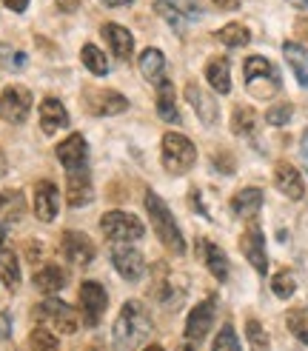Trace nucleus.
<instances>
[{
	"mask_svg": "<svg viewBox=\"0 0 308 351\" xmlns=\"http://www.w3.org/2000/svg\"><path fill=\"white\" fill-rule=\"evenodd\" d=\"M154 335L151 314L140 300H129L120 308L112 326V346L114 351H143Z\"/></svg>",
	"mask_w": 308,
	"mask_h": 351,
	"instance_id": "nucleus-1",
	"label": "nucleus"
},
{
	"mask_svg": "<svg viewBox=\"0 0 308 351\" xmlns=\"http://www.w3.org/2000/svg\"><path fill=\"white\" fill-rule=\"evenodd\" d=\"M66 286V274L60 266H43L38 274H34V289L43 294H57Z\"/></svg>",
	"mask_w": 308,
	"mask_h": 351,
	"instance_id": "nucleus-28",
	"label": "nucleus"
},
{
	"mask_svg": "<svg viewBox=\"0 0 308 351\" xmlns=\"http://www.w3.org/2000/svg\"><path fill=\"white\" fill-rule=\"evenodd\" d=\"M109 306V294L94 280H86L80 286V320L86 323V328H94L103 317V311Z\"/></svg>",
	"mask_w": 308,
	"mask_h": 351,
	"instance_id": "nucleus-7",
	"label": "nucleus"
},
{
	"mask_svg": "<svg viewBox=\"0 0 308 351\" xmlns=\"http://www.w3.org/2000/svg\"><path fill=\"white\" fill-rule=\"evenodd\" d=\"M34 317L51 326L57 335H75L80 328V314L68 303H63L60 297H46V300L34 308Z\"/></svg>",
	"mask_w": 308,
	"mask_h": 351,
	"instance_id": "nucleus-5",
	"label": "nucleus"
},
{
	"mask_svg": "<svg viewBox=\"0 0 308 351\" xmlns=\"http://www.w3.org/2000/svg\"><path fill=\"white\" fill-rule=\"evenodd\" d=\"M288 331L294 335L300 343H305L308 346V317L303 311H291L288 314Z\"/></svg>",
	"mask_w": 308,
	"mask_h": 351,
	"instance_id": "nucleus-38",
	"label": "nucleus"
},
{
	"mask_svg": "<svg viewBox=\"0 0 308 351\" xmlns=\"http://www.w3.org/2000/svg\"><path fill=\"white\" fill-rule=\"evenodd\" d=\"M160 157H163V169L168 174H185V171H192L194 163H197V149L185 134L166 132L163 146H160Z\"/></svg>",
	"mask_w": 308,
	"mask_h": 351,
	"instance_id": "nucleus-4",
	"label": "nucleus"
},
{
	"mask_svg": "<svg viewBox=\"0 0 308 351\" xmlns=\"http://www.w3.org/2000/svg\"><path fill=\"white\" fill-rule=\"evenodd\" d=\"M80 60H83V66L89 69L92 75H97V77H103L109 72V60H106V55L94 46V43H86L83 49H80Z\"/></svg>",
	"mask_w": 308,
	"mask_h": 351,
	"instance_id": "nucleus-32",
	"label": "nucleus"
},
{
	"mask_svg": "<svg viewBox=\"0 0 308 351\" xmlns=\"http://www.w3.org/2000/svg\"><path fill=\"white\" fill-rule=\"evenodd\" d=\"M60 212V191L51 180H40L34 186V215L43 223H51Z\"/></svg>",
	"mask_w": 308,
	"mask_h": 351,
	"instance_id": "nucleus-15",
	"label": "nucleus"
},
{
	"mask_svg": "<svg viewBox=\"0 0 308 351\" xmlns=\"http://www.w3.org/2000/svg\"><path fill=\"white\" fill-rule=\"evenodd\" d=\"M57 160L66 169V174L89 171V146H86L83 134H68L57 146Z\"/></svg>",
	"mask_w": 308,
	"mask_h": 351,
	"instance_id": "nucleus-9",
	"label": "nucleus"
},
{
	"mask_svg": "<svg viewBox=\"0 0 308 351\" xmlns=\"http://www.w3.org/2000/svg\"><path fill=\"white\" fill-rule=\"evenodd\" d=\"M100 34H103V40L109 43V49H112V55L117 58V60H131V55H134V38H131V32L129 29H123V26H117V23H106L100 29Z\"/></svg>",
	"mask_w": 308,
	"mask_h": 351,
	"instance_id": "nucleus-17",
	"label": "nucleus"
},
{
	"mask_svg": "<svg viewBox=\"0 0 308 351\" xmlns=\"http://www.w3.org/2000/svg\"><path fill=\"white\" fill-rule=\"evenodd\" d=\"M240 249H243L246 260L254 266L257 274H268V254H266V237L257 226H248L240 237Z\"/></svg>",
	"mask_w": 308,
	"mask_h": 351,
	"instance_id": "nucleus-14",
	"label": "nucleus"
},
{
	"mask_svg": "<svg viewBox=\"0 0 308 351\" xmlns=\"http://www.w3.org/2000/svg\"><path fill=\"white\" fill-rule=\"evenodd\" d=\"M26 212V200L21 191H0V220L17 223Z\"/></svg>",
	"mask_w": 308,
	"mask_h": 351,
	"instance_id": "nucleus-29",
	"label": "nucleus"
},
{
	"mask_svg": "<svg viewBox=\"0 0 308 351\" xmlns=\"http://www.w3.org/2000/svg\"><path fill=\"white\" fill-rule=\"evenodd\" d=\"M157 114L166 123H180V112H177V95H175V86L168 80H163L157 86Z\"/></svg>",
	"mask_w": 308,
	"mask_h": 351,
	"instance_id": "nucleus-26",
	"label": "nucleus"
},
{
	"mask_svg": "<svg viewBox=\"0 0 308 351\" xmlns=\"http://www.w3.org/2000/svg\"><path fill=\"white\" fill-rule=\"evenodd\" d=\"M12 337V317L9 311H0V340H9Z\"/></svg>",
	"mask_w": 308,
	"mask_h": 351,
	"instance_id": "nucleus-40",
	"label": "nucleus"
},
{
	"mask_svg": "<svg viewBox=\"0 0 308 351\" xmlns=\"http://www.w3.org/2000/svg\"><path fill=\"white\" fill-rule=\"evenodd\" d=\"M140 72L154 86H160L166 80V58H163L160 49H146L143 51L140 55Z\"/></svg>",
	"mask_w": 308,
	"mask_h": 351,
	"instance_id": "nucleus-25",
	"label": "nucleus"
},
{
	"mask_svg": "<svg viewBox=\"0 0 308 351\" xmlns=\"http://www.w3.org/2000/svg\"><path fill=\"white\" fill-rule=\"evenodd\" d=\"M94 200V189H92V178L89 171H75L68 174L66 180V203L72 208H83Z\"/></svg>",
	"mask_w": 308,
	"mask_h": 351,
	"instance_id": "nucleus-18",
	"label": "nucleus"
},
{
	"mask_svg": "<svg viewBox=\"0 0 308 351\" xmlns=\"http://www.w3.org/2000/svg\"><path fill=\"white\" fill-rule=\"evenodd\" d=\"M100 229L112 243H134L146 234L143 220L129 212H106L100 217Z\"/></svg>",
	"mask_w": 308,
	"mask_h": 351,
	"instance_id": "nucleus-6",
	"label": "nucleus"
},
{
	"mask_svg": "<svg viewBox=\"0 0 308 351\" xmlns=\"http://www.w3.org/2000/svg\"><path fill=\"white\" fill-rule=\"evenodd\" d=\"M283 55L291 63V69H294L300 86H305V89H308V51L300 43H291L288 40V43H283Z\"/></svg>",
	"mask_w": 308,
	"mask_h": 351,
	"instance_id": "nucleus-27",
	"label": "nucleus"
},
{
	"mask_svg": "<svg viewBox=\"0 0 308 351\" xmlns=\"http://www.w3.org/2000/svg\"><path fill=\"white\" fill-rule=\"evenodd\" d=\"M29 348L31 351H57L60 343H57V337L51 335L46 326H40V328H34L31 335H29Z\"/></svg>",
	"mask_w": 308,
	"mask_h": 351,
	"instance_id": "nucleus-35",
	"label": "nucleus"
},
{
	"mask_svg": "<svg viewBox=\"0 0 308 351\" xmlns=\"http://www.w3.org/2000/svg\"><path fill=\"white\" fill-rule=\"evenodd\" d=\"M154 12L175 29H183L200 17V6L194 0H154Z\"/></svg>",
	"mask_w": 308,
	"mask_h": 351,
	"instance_id": "nucleus-10",
	"label": "nucleus"
},
{
	"mask_svg": "<svg viewBox=\"0 0 308 351\" xmlns=\"http://www.w3.org/2000/svg\"><path fill=\"white\" fill-rule=\"evenodd\" d=\"M183 351H194V346H192V343H185V346H183Z\"/></svg>",
	"mask_w": 308,
	"mask_h": 351,
	"instance_id": "nucleus-49",
	"label": "nucleus"
},
{
	"mask_svg": "<svg viewBox=\"0 0 308 351\" xmlns=\"http://www.w3.org/2000/svg\"><path fill=\"white\" fill-rule=\"evenodd\" d=\"M274 186H277L288 200H303L305 197V183L300 178V171L291 163H277V169H274Z\"/></svg>",
	"mask_w": 308,
	"mask_h": 351,
	"instance_id": "nucleus-19",
	"label": "nucleus"
},
{
	"mask_svg": "<svg viewBox=\"0 0 308 351\" xmlns=\"http://www.w3.org/2000/svg\"><path fill=\"white\" fill-rule=\"evenodd\" d=\"M205 80L214 92L220 95H229L231 92V69H229V60L226 58H211L205 63Z\"/></svg>",
	"mask_w": 308,
	"mask_h": 351,
	"instance_id": "nucleus-24",
	"label": "nucleus"
},
{
	"mask_svg": "<svg viewBox=\"0 0 308 351\" xmlns=\"http://www.w3.org/2000/svg\"><path fill=\"white\" fill-rule=\"evenodd\" d=\"M217 40L222 46H229V49H240V46H248L251 40V32L243 26V23H229V26H222L217 32Z\"/></svg>",
	"mask_w": 308,
	"mask_h": 351,
	"instance_id": "nucleus-33",
	"label": "nucleus"
},
{
	"mask_svg": "<svg viewBox=\"0 0 308 351\" xmlns=\"http://www.w3.org/2000/svg\"><path fill=\"white\" fill-rule=\"evenodd\" d=\"M211 351H243V348H240V343H237V335H234L231 326H222L220 328V335H217Z\"/></svg>",
	"mask_w": 308,
	"mask_h": 351,
	"instance_id": "nucleus-39",
	"label": "nucleus"
},
{
	"mask_svg": "<svg viewBox=\"0 0 308 351\" xmlns=\"http://www.w3.org/2000/svg\"><path fill=\"white\" fill-rule=\"evenodd\" d=\"M143 351H163V348H160V346H154V343H149V346H146Z\"/></svg>",
	"mask_w": 308,
	"mask_h": 351,
	"instance_id": "nucleus-48",
	"label": "nucleus"
},
{
	"mask_svg": "<svg viewBox=\"0 0 308 351\" xmlns=\"http://www.w3.org/2000/svg\"><path fill=\"white\" fill-rule=\"evenodd\" d=\"M263 206V191L260 189H243L237 191L231 197V212L240 217V220H251Z\"/></svg>",
	"mask_w": 308,
	"mask_h": 351,
	"instance_id": "nucleus-23",
	"label": "nucleus"
},
{
	"mask_svg": "<svg viewBox=\"0 0 308 351\" xmlns=\"http://www.w3.org/2000/svg\"><path fill=\"white\" fill-rule=\"evenodd\" d=\"M112 266L123 280L137 283V280L143 277V271H146V260L137 249H131V243H120V245L112 249Z\"/></svg>",
	"mask_w": 308,
	"mask_h": 351,
	"instance_id": "nucleus-11",
	"label": "nucleus"
},
{
	"mask_svg": "<svg viewBox=\"0 0 308 351\" xmlns=\"http://www.w3.org/2000/svg\"><path fill=\"white\" fill-rule=\"evenodd\" d=\"M106 6H126V3H131V0H103Z\"/></svg>",
	"mask_w": 308,
	"mask_h": 351,
	"instance_id": "nucleus-46",
	"label": "nucleus"
},
{
	"mask_svg": "<svg viewBox=\"0 0 308 351\" xmlns=\"http://www.w3.org/2000/svg\"><path fill=\"white\" fill-rule=\"evenodd\" d=\"M6 169H9V163H6V154H3V149H0V174H6Z\"/></svg>",
	"mask_w": 308,
	"mask_h": 351,
	"instance_id": "nucleus-45",
	"label": "nucleus"
},
{
	"mask_svg": "<svg viewBox=\"0 0 308 351\" xmlns=\"http://www.w3.org/2000/svg\"><path fill=\"white\" fill-rule=\"evenodd\" d=\"M0 280L9 291H17V286H21V263L9 249H0Z\"/></svg>",
	"mask_w": 308,
	"mask_h": 351,
	"instance_id": "nucleus-30",
	"label": "nucleus"
},
{
	"mask_svg": "<svg viewBox=\"0 0 308 351\" xmlns=\"http://www.w3.org/2000/svg\"><path fill=\"white\" fill-rule=\"evenodd\" d=\"M197 257L205 263V269H209V274H214V277L220 280V283H226L231 266H229V257L222 254L220 245H214L211 240L200 237V240H197Z\"/></svg>",
	"mask_w": 308,
	"mask_h": 351,
	"instance_id": "nucleus-16",
	"label": "nucleus"
},
{
	"mask_svg": "<svg viewBox=\"0 0 308 351\" xmlns=\"http://www.w3.org/2000/svg\"><path fill=\"white\" fill-rule=\"evenodd\" d=\"M231 132L237 137H254V132H257V114H254V109L237 106L234 114H231Z\"/></svg>",
	"mask_w": 308,
	"mask_h": 351,
	"instance_id": "nucleus-31",
	"label": "nucleus"
},
{
	"mask_svg": "<svg viewBox=\"0 0 308 351\" xmlns=\"http://www.w3.org/2000/svg\"><path fill=\"white\" fill-rule=\"evenodd\" d=\"M89 109L97 117H112V114H123L129 109V100L120 92H109V89H97L89 100Z\"/></svg>",
	"mask_w": 308,
	"mask_h": 351,
	"instance_id": "nucleus-22",
	"label": "nucleus"
},
{
	"mask_svg": "<svg viewBox=\"0 0 308 351\" xmlns=\"http://www.w3.org/2000/svg\"><path fill=\"white\" fill-rule=\"evenodd\" d=\"M185 100L192 103V109L197 112V117L205 123V126H214L217 123V100L209 92L200 89L197 83H188L185 86Z\"/></svg>",
	"mask_w": 308,
	"mask_h": 351,
	"instance_id": "nucleus-20",
	"label": "nucleus"
},
{
	"mask_svg": "<svg viewBox=\"0 0 308 351\" xmlns=\"http://www.w3.org/2000/svg\"><path fill=\"white\" fill-rule=\"evenodd\" d=\"M294 3H300V6H308V0H294Z\"/></svg>",
	"mask_w": 308,
	"mask_h": 351,
	"instance_id": "nucleus-50",
	"label": "nucleus"
},
{
	"mask_svg": "<svg viewBox=\"0 0 308 351\" xmlns=\"http://www.w3.org/2000/svg\"><path fill=\"white\" fill-rule=\"evenodd\" d=\"M60 249H63L66 260L72 263V266H77V269H86L94 260V243H92V237L83 234V232H75V229L63 234Z\"/></svg>",
	"mask_w": 308,
	"mask_h": 351,
	"instance_id": "nucleus-12",
	"label": "nucleus"
},
{
	"mask_svg": "<svg viewBox=\"0 0 308 351\" xmlns=\"http://www.w3.org/2000/svg\"><path fill=\"white\" fill-rule=\"evenodd\" d=\"M217 9H240V0H214Z\"/></svg>",
	"mask_w": 308,
	"mask_h": 351,
	"instance_id": "nucleus-43",
	"label": "nucleus"
},
{
	"mask_svg": "<svg viewBox=\"0 0 308 351\" xmlns=\"http://www.w3.org/2000/svg\"><path fill=\"white\" fill-rule=\"evenodd\" d=\"M291 117H294V106L291 103H277V106H271L266 112L268 126H285V123H291Z\"/></svg>",
	"mask_w": 308,
	"mask_h": 351,
	"instance_id": "nucleus-37",
	"label": "nucleus"
},
{
	"mask_svg": "<svg viewBox=\"0 0 308 351\" xmlns=\"http://www.w3.org/2000/svg\"><path fill=\"white\" fill-rule=\"evenodd\" d=\"M243 80H246V89L254 97H260V100H268L271 95H277L280 86H283L277 66H274L271 60H266V58H260V55H254V58L246 60Z\"/></svg>",
	"mask_w": 308,
	"mask_h": 351,
	"instance_id": "nucleus-3",
	"label": "nucleus"
},
{
	"mask_svg": "<svg viewBox=\"0 0 308 351\" xmlns=\"http://www.w3.org/2000/svg\"><path fill=\"white\" fill-rule=\"evenodd\" d=\"M300 154H303V163L308 169V129L303 132V140H300Z\"/></svg>",
	"mask_w": 308,
	"mask_h": 351,
	"instance_id": "nucleus-42",
	"label": "nucleus"
},
{
	"mask_svg": "<svg viewBox=\"0 0 308 351\" xmlns=\"http://www.w3.org/2000/svg\"><path fill=\"white\" fill-rule=\"evenodd\" d=\"M3 6H6V9H12V12H26L29 0H3Z\"/></svg>",
	"mask_w": 308,
	"mask_h": 351,
	"instance_id": "nucleus-41",
	"label": "nucleus"
},
{
	"mask_svg": "<svg viewBox=\"0 0 308 351\" xmlns=\"http://www.w3.org/2000/svg\"><path fill=\"white\" fill-rule=\"evenodd\" d=\"M3 240H6V229L0 226V249H3Z\"/></svg>",
	"mask_w": 308,
	"mask_h": 351,
	"instance_id": "nucleus-47",
	"label": "nucleus"
},
{
	"mask_svg": "<svg viewBox=\"0 0 308 351\" xmlns=\"http://www.w3.org/2000/svg\"><path fill=\"white\" fill-rule=\"evenodd\" d=\"M66 126H68L66 106H63L60 100H55V97H46L40 103V129H43V134H57Z\"/></svg>",
	"mask_w": 308,
	"mask_h": 351,
	"instance_id": "nucleus-21",
	"label": "nucleus"
},
{
	"mask_svg": "<svg viewBox=\"0 0 308 351\" xmlns=\"http://www.w3.org/2000/svg\"><path fill=\"white\" fill-rule=\"evenodd\" d=\"M57 6L66 9V12H75V9L80 6V0H57Z\"/></svg>",
	"mask_w": 308,
	"mask_h": 351,
	"instance_id": "nucleus-44",
	"label": "nucleus"
},
{
	"mask_svg": "<svg viewBox=\"0 0 308 351\" xmlns=\"http://www.w3.org/2000/svg\"><path fill=\"white\" fill-rule=\"evenodd\" d=\"M214 314H217L214 297L197 303V306L192 308V314H188V320H185V340L200 343L205 335H209V328H211V323H214Z\"/></svg>",
	"mask_w": 308,
	"mask_h": 351,
	"instance_id": "nucleus-13",
	"label": "nucleus"
},
{
	"mask_svg": "<svg viewBox=\"0 0 308 351\" xmlns=\"http://www.w3.org/2000/svg\"><path fill=\"white\" fill-rule=\"evenodd\" d=\"M146 212H149V220H151V229L154 234L160 237V243L171 254H185V240H183V232L171 215V208L163 203L160 195H154V191H146Z\"/></svg>",
	"mask_w": 308,
	"mask_h": 351,
	"instance_id": "nucleus-2",
	"label": "nucleus"
},
{
	"mask_svg": "<svg viewBox=\"0 0 308 351\" xmlns=\"http://www.w3.org/2000/svg\"><path fill=\"white\" fill-rule=\"evenodd\" d=\"M31 112V92L26 86H9V89L0 95V120L6 123H23Z\"/></svg>",
	"mask_w": 308,
	"mask_h": 351,
	"instance_id": "nucleus-8",
	"label": "nucleus"
},
{
	"mask_svg": "<svg viewBox=\"0 0 308 351\" xmlns=\"http://www.w3.org/2000/svg\"><path fill=\"white\" fill-rule=\"evenodd\" d=\"M294 289H297V280H294V274H291L288 269H280L277 274L271 277V291L277 297H283V300L294 294Z\"/></svg>",
	"mask_w": 308,
	"mask_h": 351,
	"instance_id": "nucleus-36",
	"label": "nucleus"
},
{
	"mask_svg": "<svg viewBox=\"0 0 308 351\" xmlns=\"http://www.w3.org/2000/svg\"><path fill=\"white\" fill-rule=\"evenodd\" d=\"M246 340H248V348L251 351H271L268 346V335L260 320H248L246 323Z\"/></svg>",
	"mask_w": 308,
	"mask_h": 351,
	"instance_id": "nucleus-34",
	"label": "nucleus"
}]
</instances>
